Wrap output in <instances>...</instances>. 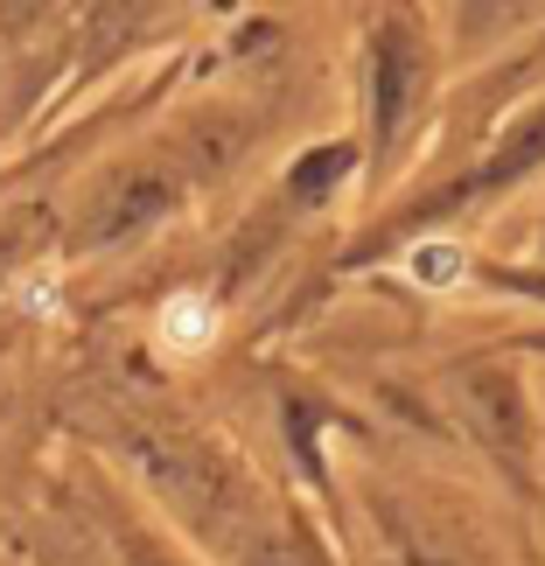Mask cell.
Here are the masks:
<instances>
[{
  "label": "cell",
  "mask_w": 545,
  "mask_h": 566,
  "mask_svg": "<svg viewBox=\"0 0 545 566\" xmlns=\"http://www.w3.org/2000/svg\"><path fill=\"white\" fill-rule=\"evenodd\" d=\"M412 280H427V287L462 280V259H454V245H420V252H412Z\"/></svg>",
  "instance_id": "obj_2"
},
{
  "label": "cell",
  "mask_w": 545,
  "mask_h": 566,
  "mask_svg": "<svg viewBox=\"0 0 545 566\" xmlns=\"http://www.w3.org/2000/svg\"><path fill=\"white\" fill-rule=\"evenodd\" d=\"M210 336H217V308H210L203 294H176V301H168V308H161V343H168V350H176V357L203 350Z\"/></svg>",
  "instance_id": "obj_1"
}]
</instances>
